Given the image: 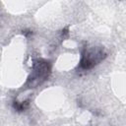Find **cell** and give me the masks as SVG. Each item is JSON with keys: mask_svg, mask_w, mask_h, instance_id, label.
I'll use <instances>...</instances> for the list:
<instances>
[{"mask_svg": "<svg viewBox=\"0 0 126 126\" xmlns=\"http://www.w3.org/2000/svg\"><path fill=\"white\" fill-rule=\"evenodd\" d=\"M51 74V64L45 59H35L32 66L31 74L26 82V87L34 89L48 80Z\"/></svg>", "mask_w": 126, "mask_h": 126, "instance_id": "obj_1", "label": "cell"}, {"mask_svg": "<svg viewBox=\"0 0 126 126\" xmlns=\"http://www.w3.org/2000/svg\"><path fill=\"white\" fill-rule=\"evenodd\" d=\"M107 53L100 46H90L85 47L81 53V59L78 65L80 70H90L99 64L105 57Z\"/></svg>", "mask_w": 126, "mask_h": 126, "instance_id": "obj_2", "label": "cell"}, {"mask_svg": "<svg viewBox=\"0 0 126 126\" xmlns=\"http://www.w3.org/2000/svg\"><path fill=\"white\" fill-rule=\"evenodd\" d=\"M30 105V102L29 100H25V101H22V102H19L17 100H14L13 101V108L18 111V112H22V111H25Z\"/></svg>", "mask_w": 126, "mask_h": 126, "instance_id": "obj_3", "label": "cell"}]
</instances>
